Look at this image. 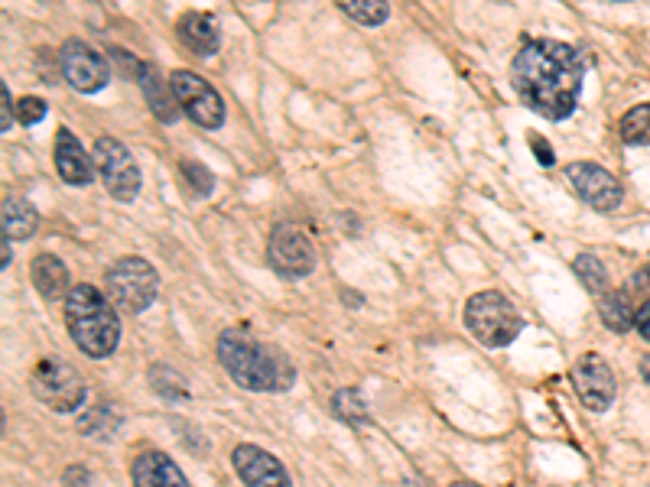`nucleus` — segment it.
Returning a JSON list of instances; mask_svg holds the SVG:
<instances>
[{
  "label": "nucleus",
  "mask_w": 650,
  "mask_h": 487,
  "mask_svg": "<svg viewBox=\"0 0 650 487\" xmlns=\"http://www.w3.org/2000/svg\"><path fill=\"white\" fill-rule=\"evenodd\" d=\"M140 91H143V98H147V104H150V111H153V117L160 124H176L179 121V101H176V91H173V85H169V78H163V72L156 69V65H140Z\"/></svg>",
  "instance_id": "obj_14"
},
{
  "label": "nucleus",
  "mask_w": 650,
  "mask_h": 487,
  "mask_svg": "<svg viewBox=\"0 0 650 487\" xmlns=\"http://www.w3.org/2000/svg\"><path fill=\"white\" fill-rule=\"evenodd\" d=\"M156 289H160V276L143 257H121L104 273V293L117 312H143L156 299Z\"/></svg>",
  "instance_id": "obj_5"
},
{
  "label": "nucleus",
  "mask_w": 650,
  "mask_h": 487,
  "mask_svg": "<svg viewBox=\"0 0 650 487\" xmlns=\"http://www.w3.org/2000/svg\"><path fill=\"white\" fill-rule=\"evenodd\" d=\"M465 325L481 345L488 348H504L520 335L524 319L511 299L494 289H481L472 299L465 302Z\"/></svg>",
  "instance_id": "obj_4"
},
{
  "label": "nucleus",
  "mask_w": 650,
  "mask_h": 487,
  "mask_svg": "<svg viewBox=\"0 0 650 487\" xmlns=\"http://www.w3.org/2000/svg\"><path fill=\"white\" fill-rule=\"evenodd\" d=\"M452 487H478V484H468V481H459V484H452Z\"/></svg>",
  "instance_id": "obj_33"
},
{
  "label": "nucleus",
  "mask_w": 650,
  "mask_h": 487,
  "mask_svg": "<svg viewBox=\"0 0 650 487\" xmlns=\"http://www.w3.org/2000/svg\"><path fill=\"white\" fill-rule=\"evenodd\" d=\"M530 147L537 150V156H540V163H543V166H550V163H553V150H550V143H546L543 137H530Z\"/></svg>",
  "instance_id": "obj_28"
},
{
  "label": "nucleus",
  "mask_w": 650,
  "mask_h": 487,
  "mask_svg": "<svg viewBox=\"0 0 650 487\" xmlns=\"http://www.w3.org/2000/svg\"><path fill=\"white\" fill-rule=\"evenodd\" d=\"M10 267V241L4 238V270Z\"/></svg>",
  "instance_id": "obj_32"
},
{
  "label": "nucleus",
  "mask_w": 650,
  "mask_h": 487,
  "mask_svg": "<svg viewBox=\"0 0 650 487\" xmlns=\"http://www.w3.org/2000/svg\"><path fill=\"white\" fill-rule=\"evenodd\" d=\"M134 487H189L186 475L163 452H143L134 462Z\"/></svg>",
  "instance_id": "obj_17"
},
{
  "label": "nucleus",
  "mask_w": 650,
  "mask_h": 487,
  "mask_svg": "<svg viewBox=\"0 0 650 487\" xmlns=\"http://www.w3.org/2000/svg\"><path fill=\"white\" fill-rule=\"evenodd\" d=\"M176 33H179V43L202 59L215 56L218 46H221V33H218L215 20L208 17V13H199V10L182 13L179 23H176Z\"/></svg>",
  "instance_id": "obj_16"
},
{
  "label": "nucleus",
  "mask_w": 650,
  "mask_h": 487,
  "mask_svg": "<svg viewBox=\"0 0 650 487\" xmlns=\"http://www.w3.org/2000/svg\"><path fill=\"white\" fill-rule=\"evenodd\" d=\"M169 85L176 91L179 111L186 114L192 124H199L205 130H218L225 124V101H221L212 82H205L202 75H195L189 69H176L169 75Z\"/></svg>",
  "instance_id": "obj_6"
},
{
  "label": "nucleus",
  "mask_w": 650,
  "mask_h": 487,
  "mask_svg": "<svg viewBox=\"0 0 650 487\" xmlns=\"http://www.w3.org/2000/svg\"><path fill=\"white\" fill-rule=\"evenodd\" d=\"M634 325H637V332H641V335L650 341V299L644 302L641 309H637V322H634Z\"/></svg>",
  "instance_id": "obj_29"
},
{
  "label": "nucleus",
  "mask_w": 650,
  "mask_h": 487,
  "mask_svg": "<svg viewBox=\"0 0 650 487\" xmlns=\"http://www.w3.org/2000/svg\"><path fill=\"white\" fill-rule=\"evenodd\" d=\"M59 65H62L65 82L75 91H82V95H95V91H101L111 82V69H108V62H104V56L98 49H91L88 43H82V39H69V43L62 46Z\"/></svg>",
  "instance_id": "obj_10"
},
{
  "label": "nucleus",
  "mask_w": 650,
  "mask_h": 487,
  "mask_svg": "<svg viewBox=\"0 0 650 487\" xmlns=\"http://www.w3.org/2000/svg\"><path fill=\"white\" fill-rule=\"evenodd\" d=\"M4 238L7 241H26L39 228V215L30 202L23 199H4Z\"/></svg>",
  "instance_id": "obj_19"
},
{
  "label": "nucleus",
  "mask_w": 650,
  "mask_h": 487,
  "mask_svg": "<svg viewBox=\"0 0 650 487\" xmlns=\"http://www.w3.org/2000/svg\"><path fill=\"white\" fill-rule=\"evenodd\" d=\"M566 176L579 199L589 208H595V212H615L624 199L621 182L595 163H572L566 166Z\"/></svg>",
  "instance_id": "obj_11"
},
{
  "label": "nucleus",
  "mask_w": 650,
  "mask_h": 487,
  "mask_svg": "<svg viewBox=\"0 0 650 487\" xmlns=\"http://www.w3.org/2000/svg\"><path fill=\"white\" fill-rule=\"evenodd\" d=\"M572 384H576L582 406H589L595 413L608 410L611 400H615V374H611L602 354H582L572 367Z\"/></svg>",
  "instance_id": "obj_12"
},
{
  "label": "nucleus",
  "mask_w": 650,
  "mask_h": 487,
  "mask_svg": "<svg viewBox=\"0 0 650 487\" xmlns=\"http://www.w3.org/2000/svg\"><path fill=\"white\" fill-rule=\"evenodd\" d=\"M95 169L101 173L104 186L114 195L117 202H134L137 192L143 186V176H140V166L137 160L130 156V150L124 147L121 140L114 137H98L95 143Z\"/></svg>",
  "instance_id": "obj_8"
},
{
  "label": "nucleus",
  "mask_w": 650,
  "mask_h": 487,
  "mask_svg": "<svg viewBox=\"0 0 650 487\" xmlns=\"http://www.w3.org/2000/svg\"><path fill=\"white\" fill-rule=\"evenodd\" d=\"M218 361L231 380L254 393H283L293 387V364L283 351L264 345L244 328H228L218 338Z\"/></svg>",
  "instance_id": "obj_2"
},
{
  "label": "nucleus",
  "mask_w": 650,
  "mask_h": 487,
  "mask_svg": "<svg viewBox=\"0 0 650 487\" xmlns=\"http://www.w3.org/2000/svg\"><path fill=\"white\" fill-rule=\"evenodd\" d=\"M621 140L631 143V147H647L650 143V101L647 104H637L628 114L621 117Z\"/></svg>",
  "instance_id": "obj_21"
},
{
  "label": "nucleus",
  "mask_w": 650,
  "mask_h": 487,
  "mask_svg": "<svg viewBox=\"0 0 650 487\" xmlns=\"http://www.w3.org/2000/svg\"><path fill=\"white\" fill-rule=\"evenodd\" d=\"M56 169L65 179V186H88L91 176H95V163L85 153V147L78 143L72 130H59L56 134Z\"/></svg>",
  "instance_id": "obj_15"
},
{
  "label": "nucleus",
  "mask_w": 650,
  "mask_h": 487,
  "mask_svg": "<svg viewBox=\"0 0 650 487\" xmlns=\"http://www.w3.org/2000/svg\"><path fill=\"white\" fill-rule=\"evenodd\" d=\"M179 169H182V176H186V179L192 182V186H195V182H199V192H202V195L212 192L215 179H212V173H208V169H205L202 163H189V160H186Z\"/></svg>",
  "instance_id": "obj_26"
},
{
  "label": "nucleus",
  "mask_w": 650,
  "mask_h": 487,
  "mask_svg": "<svg viewBox=\"0 0 650 487\" xmlns=\"http://www.w3.org/2000/svg\"><path fill=\"white\" fill-rule=\"evenodd\" d=\"M332 410L342 423H355V426L368 423V406H364L358 390H338L335 400H332Z\"/></svg>",
  "instance_id": "obj_23"
},
{
  "label": "nucleus",
  "mask_w": 650,
  "mask_h": 487,
  "mask_svg": "<svg viewBox=\"0 0 650 487\" xmlns=\"http://www.w3.org/2000/svg\"><path fill=\"white\" fill-rule=\"evenodd\" d=\"M576 273H579V280L585 283V289H592L595 296L608 293V270L595 254H579L576 257Z\"/></svg>",
  "instance_id": "obj_22"
},
{
  "label": "nucleus",
  "mask_w": 650,
  "mask_h": 487,
  "mask_svg": "<svg viewBox=\"0 0 650 487\" xmlns=\"http://www.w3.org/2000/svg\"><path fill=\"white\" fill-rule=\"evenodd\" d=\"M631 286H634V289H650V267L637 273L634 280H631Z\"/></svg>",
  "instance_id": "obj_30"
},
{
  "label": "nucleus",
  "mask_w": 650,
  "mask_h": 487,
  "mask_svg": "<svg viewBox=\"0 0 650 487\" xmlns=\"http://www.w3.org/2000/svg\"><path fill=\"white\" fill-rule=\"evenodd\" d=\"M46 117V101L43 98H20L17 101V121L26 124V127H33L39 124Z\"/></svg>",
  "instance_id": "obj_25"
},
{
  "label": "nucleus",
  "mask_w": 650,
  "mask_h": 487,
  "mask_svg": "<svg viewBox=\"0 0 650 487\" xmlns=\"http://www.w3.org/2000/svg\"><path fill=\"white\" fill-rule=\"evenodd\" d=\"M602 322L611 328V332H628V328L637 322V309L631 306V299L624 289H608L602 296Z\"/></svg>",
  "instance_id": "obj_20"
},
{
  "label": "nucleus",
  "mask_w": 650,
  "mask_h": 487,
  "mask_svg": "<svg viewBox=\"0 0 650 487\" xmlns=\"http://www.w3.org/2000/svg\"><path fill=\"white\" fill-rule=\"evenodd\" d=\"M641 374H644V380L650 384V354H647V358L641 361Z\"/></svg>",
  "instance_id": "obj_31"
},
{
  "label": "nucleus",
  "mask_w": 650,
  "mask_h": 487,
  "mask_svg": "<svg viewBox=\"0 0 650 487\" xmlns=\"http://www.w3.org/2000/svg\"><path fill=\"white\" fill-rule=\"evenodd\" d=\"M342 10L351 20H358L361 26H377L390 17V7L384 4V0H348V4H342Z\"/></svg>",
  "instance_id": "obj_24"
},
{
  "label": "nucleus",
  "mask_w": 650,
  "mask_h": 487,
  "mask_svg": "<svg viewBox=\"0 0 650 487\" xmlns=\"http://www.w3.org/2000/svg\"><path fill=\"white\" fill-rule=\"evenodd\" d=\"M33 286L43 293L46 299H65L72 293V283H69V267L56 257V254H39L33 257Z\"/></svg>",
  "instance_id": "obj_18"
},
{
  "label": "nucleus",
  "mask_w": 650,
  "mask_h": 487,
  "mask_svg": "<svg viewBox=\"0 0 650 487\" xmlns=\"http://www.w3.org/2000/svg\"><path fill=\"white\" fill-rule=\"evenodd\" d=\"M30 387H33V397L56 413H72L85 400L82 377H78L65 361H56V358H46L36 364Z\"/></svg>",
  "instance_id": "obj_7"
},
{
  "label": "nucleus",
  "mask_w": 650,
  "mask_h": 487,
  "mask_svg": "<svg viewBox=\"0 0 650 487\" xmlns=\"http://www.w3.org/2000/svg\"><path fill=\"white\" fill-rule=\"evenodd\" d=\"M582 78V56L559 39H533L511 65V82L520 101L546 121H566L576 111Z\"/></svg>",
  "instance_id": "obj_1"
},
{
  "label": "nucleus",
  "mask_w": 650,
  "mask_h": 487,
  "mask_svg": "<svg viewBox=\"0 0 650 487\" xmlns=\"http://www.w3.org/2000/svg\"><path fill=\"white\" fill-rule=\"evenodd\" d=\"M267 263L286 280H299V276H309L316 270V247H312L303 228L293 225V221H283L270 234Z\"/></svg>",
  "instance_id": "obj_9"
},
{
  "label": "nucleus",
  "mask_w": 650,
  "mask_h": 487,
  "mask_svg": "<svg viewBox=\"0 0 650 487\" xmlns=\"http://www.w3.org/2000/svg\"><path fill=\"white\" fill-rule=\"evenodd\" d=\"M231 462L244 487H290V475H286L280 458L257 449V445H238Z\"/></svg>",
  "instance_id": "obj_13"
},
{
  "label": "nucleus",
  "mask_w": 650,
  "mask_h": 487,
  "mask_svg": "<svg viewBox=\"0 0 650 487\" xmlns=\"http://www.w3.org/2000/svg\"><path fill=\"white\" fill-rule=\"evenodd\" d=\"M65 325L78 351L88 358H108L121 341V319L114 302L88 283L72 286V293L65 296Z\"/></svg>",
  "instance_id": "obj_3"
},
{
  "label": "nucleus",
  "mask_w": 650,
  "mask_h": 487,
  "mask_svg": "<svg viewBox=\"0 0 650 487\" xmlns=\"http://www.w3.org/2000/svg\"><path fill=\"white\" fill-rule=\"evenodd\" d=\"M0 98H4V124H0V130H10L13 117H17V108L10 104V88L7 85H0Z\"/></svg>",
  "instance_id": "obj_27"
}]
</instances>
